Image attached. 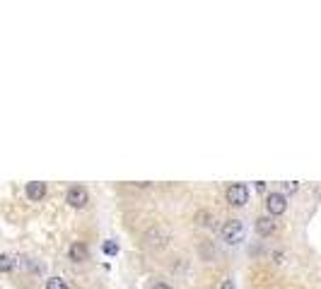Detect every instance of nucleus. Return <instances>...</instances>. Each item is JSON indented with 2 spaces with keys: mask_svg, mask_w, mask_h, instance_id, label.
Here are the masks:
<instances>
[{
  "mask_svg": "<svg viewBox=\"0 0 321 289\" xmlns=\"http://www.w3.org/2000/svg\"><path fill=\"white\" fill-rule=\"evenodd\" d=\"M0 270H2V273H10V270H12V258H10V256H2V258H0Z\"/></svg>",
  "mask_w": 321,
  "mask_h": 289,
  "instance_id": "obj_11",
  "label": "nucleus"
},
{
  "mask_svg": "<svg viewBox=\"0 0 321 289\" xmlns=\"http://www.w3.org/2000/svg\"><path fill=\"white\" fill-rule=\"evenodd\" d=\"M224 198H227V203L232 207H244L249 203V188L244 183H232L227 188V193H224Z\"/></svg>",
  "mask_w": 321,
  "mask_h": 289,
  "instance_id": "obj_2",
  "label": "nucleus"
},
{
  "mask_svg": "<svg viewBox=\"0 0 321 289\" xmlns=\"http://www.w3.org/2000/svg\"><path fill=\"white\" fill-rule=\"evenodd\" d=\"M66 203L75 210H82L87 203H90V195H87V188L82 186H70L68 193H66Z\"/></svg>",
  "mask_w": 321,
  "mask_h": 289,
  "instance_id": "obj_3",
  "label": "nucleus"
},
{
  "mask_svg": "<svg viewBox=\"0 0 321 289\" xmlns=\"http://www.w3.org/2000/svg\"><path fill=\"white\" fill-rule=\"evenodd\" d=\"M152 289H172V287H169V285H164V282H157Z\"/></svg>",
  "mask_w": 321,
  "mask_h": 289,
  "instance_id": "obj_14",
  "label": "nucleus"
},
{
  "mask_svg": "<svg viewBox=\"0 0 321 289\" xmlns=\"http://www.w3.org/2000/svg\"><path fill=\"white\" fill-rule=\"evenodd\" d=\"M46 289H68V282L63 277H48L46 280Z\"/></svg>",
  "mask_w": 321,
  "mask_h": 289,
  "instance_id": "obj_9",
  "label": "nucleus"
},
{
  "mask_svg": "<svg viewBox=\"0 0 321 289\" xmlns=\"http://www.w3.org/2000/svg\"><path fill=\"white\" fill-rule=\"evenodd\" d=\"M297 188H300L297 181H282V195H285V193H294Z\"/></svg>",
  "mask_w": 321,
  "mask_h": 289,
  "instance_id": "obj_10",
  "label": "nucleus"
},
{
  "mask_svg": "<svg viewBox=\"0 0 321 289\" xmlns=\"http://www.w3.org/2000/svg\"><path fill=\"white\" fill-rule=\"evenodd\" d=\"M244 236H246V227H244V222H242V220L224 222V227H222V241L227 244V246H239V244L244 241Z\"/></svg>",
  "mask_w": 321,
  "mask_h": 289,
  "instance_id": "obj_1",
  "label": "nucleus"
},
{
  "mask_svg": "<svg viewBox=\"0 0 321 289\" xmlns=\"http://www.w3.org/2000/svg\"><path fill=\"white\" fill-rule=\"evenodd\" d=\"M104 253H106V256H116V253H118V244H116V241H106V244H104Z\"/></svg>",
  "mask_w": 321,
  "mask_h": 289,
  "instance_id": "obj_12",
  "label": "nucleus"
},
{
  "mask_svg": "<svg viewBox=\"0 0 321 289\" xmlns=\"http://www.w3.org/2000/svg\"><path fill=\"white\" fill-rule=\"evenodd\" d=\"M24 193H27L29 200H34V203H39L44 195H46V183H42V181H29L27 188H24Z\"/></svg>",
  "mask_w": 321,
  "mask_h": 289,
  "instance_id": "obj_6",
  "label": "nucleus"
},
{
  "mask_svg": "<svg viewBox=\"0 0 321 289\" xmlns=\"http://www.w3.org/2000/svg\"><path fill=\"white\" fill-rule=\"evenodd\" d=\"M196 222H198L200 227H215V217L210 215L208 210H200V212H196Z\"/></svg>",
  "mask_w": 321,
  "mask_h": 289,
  "instance_id": "obj_8",
  "label": "nucleus"
},
{
  "mask_svg": "<svg viewBox=\"0 0 321 289\" xmlns=\"http://www.w3.org/2000/svg\"><path fill=\"white\" fill-rule=\"evenodd\" d=\"M266 210H268L270 217H278V215H282V212L288 210V198H285L282 193H268V198H266Z\"/></svg>",
  "mask_w": 321,
  "mask_h": 289,
  "instance_id": "obj_4",
  "label": "nucleus"
},
{
  "mask_svg": "<svg viewBox=\"0 0 321 289\" xmlns=\"http://www.w3.org/2000/svg\"><path fill=\"white\" fill-rule=\"evenodd\" d=\"M68 258L72 263H84L90 258V251H87V246H84L82 241H75V244L68 248Z\"/></svg>",
  "mask_w": 321,
  "mask_h": 289,
  "instance_id": "obj_5",
  "label": "nucleus"
},
{
  "mask_svg": "<svg viewBox=\"0 0 321 289\" xmlns=\"http://www.w3.org/2000/svg\"><path fill=\"white\" fill-rule=\"evenodd\" d=\"M273 232H276V222L270 217H258L256 220V234L258 236H270Z\"/></svg>",
  "mask_w": 321,
  "mask_h": 289,
  "instance_id": "obj_7",
  "label": "nucleus"
},
{
  "mask_svg": "<svg viewBox=\"0 0 321 289\" xmlns=\"http://www.w3.org/2000/svg\"><path fill=\"white\" fill-rule=\"evenodd\" d=\"M220 289H237V285H234V280H232V277H227V280L222 282V287H220Z\"/></svg>",
  "mask_w": 321,
  "mask_h": 289,
  "instance_id": "obj_13",
  "label": "nucleus"
}]
</instances>
